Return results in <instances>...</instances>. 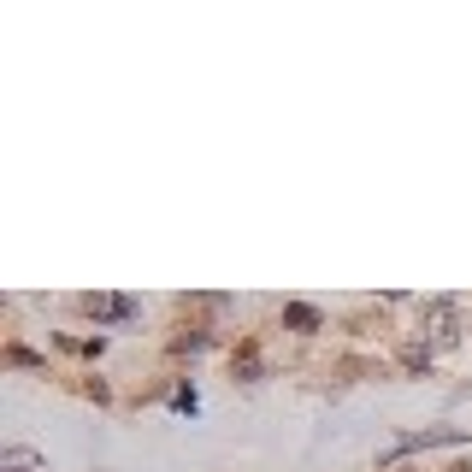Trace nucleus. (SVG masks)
<instances>
[{"label":"nucleus","mask_w":472,"mask_h":472,"mask_svg":"<svg viewBox=\"0 0 472 472\" xmlns=\"http://www.w3.org/2000/svg\"><path fill=\"white\" fill-rule=\"evenodd\" d=\"M425 330H431V343H460V307L455 301H425Z\"/></svg>","instance_id":"nucleus-1"},{"label":"nucleus","mask_w":472,"mask_h":472,"mask_svg":"<svg viewBox=\"0 0 472 472\" xmlns=\"http://www.w3.org/2000/svg\"><path fill=\"white\" fill-rule=\"evenodd\" d=\"M83 307L95 319H130V313H136V301H130V296H89Z\"/></svg>","instance_id":"nucleus-2"},{"label":"nucleus","mask_w":472,"mask_h":472,"mask_svg":"<svg viewBox=\"0 0 472 472\" xmlns=\"http://www.w3.org/2000/svg\"><path fill=\"white\" fill-rule=\"evenodd\" d=\"M284 325H289V330H319V313L296 301V307H284Z\"/></svg>","instance_id":"nucleus-3"},{"label":"nucleus","mask_w":472,"mask_h":472,"mask_svg":"<svg viewBox=\"0 0 472 472\" xmlns=\"http://www.w3.org/2000/svg\"><path fill=\"white\" fill-rule=\"evenodd\" d=\"M401 366H408V373H425L431 366V343H408L401 348Z\"/></svg>","instance_id":"nucleus-4"},{"label":"nucleus","mask_w":472,"mask_h":472,"mask_svg":"<svg viewBox=\"0 0 472 472\" xmlns=\"http://www.w3.org/2000/svg\"><path fill=\"white\" fill-rule=\"evenodd\" d=\"M6 360H13V366H42V355H30V348H18V343L6 348Z\"/></svg>","instance_id":"nucleus-5"},{"label":"nucleus","mask_w":472,"mask_h":472,"mask_svg":"<svg viewBox=\"0 0 472 472\" xmlns=\"http://www.w3.org/2000/svg\"><path fill=\"white\" fill-rule=\"evenodd\" d=\"M172 348H207V330H184V337H177Z\"/></svg>","instance_id":"nucleus-6"}]
</instances>
